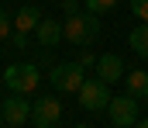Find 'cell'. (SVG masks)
I'll return each mask as SVG.
<instances>
[{
    "mask_svg": "<svg viewBox=\"0 0 148 128\" xmlns=\"http://www.w3.org/2000/svg\"><path fill=\"white\" fill-rule=\"evenodd\" d=\"M62 35H66L69 45H90V42H97V38H100V14H93V10L66 14Z\"/></svg>",
    "mask_w": 148,
    "mask_h": 128,
    "instance_id": "cell-1",
    "label": "cell"
},
{
    "mask_svg": "<svg viewBox=\"0 0 148 128\" xmlns=\"http://www.w3.org/2000/svg\"><path fill=\"white\" fill-rule=\"evenodd\" d=\"M3 83H7L10 93L28 97V93H35V90H38L41 73H38L35 62H14V66H7V69H3Z\"/></svg>",
    "mask_w": 148,
    "mask_h": 128,
    "instance_id": "cell-2",
    "label": "cell"
},
{
    "mask_svg": "<svg viewBox=\"0 0 148 128\" xmlns=\"http://www.w3.org/2000/svg\"><path fill=\"white\" fill-rule=\"evenodd\" d=\"M48 80H52V86H55V93H79V86L86 83V66H83L79 59L59 62Z\"/></svg>",
    "mask_w": 148,
    "mask_h": 128,
    "instance_id": "cell-3",
    "label": "cell"
},
{
    "mask_svg": "<svg viewBox=\"0 0 148 128\" xmlns=\"http://www.w3.org/2000/svg\"><path fill=\"white\" fill-rule=\"evenodd\" d=\"M110 100H114L110 83L100 80V76H93V80H86V83L79 86V104H83L86 111H93V114H97V111H107Z\"/></svg>",
    "mask_w": 148,
    "mask_h": 128,
    "instance_id": "cell-4",
    "label": "cell"
},
{
    "mask_svg": "<svg viewBox=\"0 0 148 128\" xmlns=\"http://www.w3.org/2000/svg\"><path fill=\"white\" fill-rule=\"evenodd\" d=\"M31 121L38 128H59V121H62V100L55 93L38 97L35 104H31Z\"/></svg>",
    "mask_w": 148,
    "mask_h": 128,
    "instance_id": "cell-5",
    "label": "cell"
},
{
    "mask_svg": "<svg viewBox=\"0 0 148 128\" xmlns=\"http://www.w3.org/2000/svg\"><path fill=\"white\" fill-rule=\"evenodd\" d=\"M138 104L141 100H134L131 93H117L110 100V107H107L110 125L114 128H134V121H138Z\"/></svg>",
    "mask_w": 148,
    "mask_h": 128,
    "instance_id": "cell-6",
    "label": "cell"
},
{
    "mask_svg": "<svg viewBox=\"0 0 148 128\" xmlns=\"http://www.w3.org/2000/svg\"><path fill=\"white\" fill-rule=\"evenodd\" d=\"M0 111H3V125L7 128H21V125L31 121V104H28V97H21V93L7 97Z\"/></svg>",
    "mask_w": 148,
    "mask_h": 128,
    "instance_id": "cell-7",
    "label": "cell"
},
{
    "mask_svg": "<svg viewBox=\"0 0 148 128\" xmlns=\"http://www.w3.org/2000/svg\"><path fill=\"white\" fill-rule=\"evenodd\" d=\"M35 35H38V45H45V48L66 42V35H62V21H55V17H41V24L35 28Z\"/></svg>",
    "mask_w": 148,
    "mask_h": 128,
    "instance_id": "cell-8",
    "label": "cell"
},
{
    "mask_svg": "<svg viewBox=\"0 0 148 128\" xmlns=\"http://www.w3.org/2000/svg\"><path fill=\"white\" fill-rule=\"evenodd\" d=\"M93 73L100 76V80H107V83H117L121 76H124V62H121V55H100L97 59V66H93Z\"/></svg>",
    "mask_w": 148,
    "mask_h": 128,
    "instance_id": "cell-9",
    "label": "cell"
},
{
    "mask_svg": "<svg viewBox=\"0 0 148 128\" xmlns=\"http://www.w3.org/2000/svg\"><path fill=\"white\" fill-rule=\"evenodd\" d=\"M124 93H131L134 100H148V73L145 69L124 73Z\"/></svg>",
    "mask_w": 148,
    "mask_h": 128,
    "instance_id": "cell-10",
    "label": "cell"
},
{
    "mask_svg": "<svg viewBox=\"0 0 148 128\" xmlns=\"http://www.w3.org/2000/svg\"><path fill=\"white\" fill-rule=\"evenodd\" d=\"M38 24H41V14H38L35 3H24L17 10V17H14V31H24V35H31Z\"/></svg>",
    "mask_w": 148,
    "mask_h": 128,
    "instance_id": "cell-11",
    "label": "cell"
},
{
    "mask_svg": "<svg viewBox=\"0 0 148 128\" xmlns=\"http://www.w3.org/2000/svg\"><path fill=\"white\" fill-rule=\"evenodd\" d=\"M127 45H131V48H134L141 59H148V21H141V24H138V28L127 35Z\"/></svg>",
    "mask_w": 148,
    "mask_h": 128,
    "instance_id": "cell-12",
    "label": "cell"
},
{
    "mask_svg": "<svg viewBox=\"0 0 148 128\" xmlns=\"http://www.w3.org/2000/svg\"><path fill=\"white\" fill-rule=\"evenodd\" d=\"M83 7L93 14H110V10H117V0H83Z\"/></svg>",
    "mask_w": 148,
    "mask_h": 128,
    "instance_id": "cell-13",
    "label": "cell"
},
{
    "mask_svg": "<svg viewBox=\"0 0 148 128\" xmlns=\"http://www.w3.org/2000/svg\"><path fill=\"white\" fill-rule=\"evenodd\" d=\"M127 3H131V14L138 21H148V0H127Z\"/></svg>",
    "mask_w": 148,
    "mask_h": 128,
    "instance_id": "cell-14",
    "label": "cell"
},
{
    "mask_svg": "<svg viewBox=\"0 0 148 128\" xmlns=\"http://www.w3.org/2000/svg\"><path fill=\"white\" fill-rule=\"evenodd\" d=\"M3 38H10V17L0 10V42H3Z\"/></svg>",
    "mask_w": 148,
    "mask_h": 128,
    "instance_id": "cell-15",
    "label": "cell"
},
{
    "mask_svg": "<svg viewBox=\"0 0 148 128\" xmlns=\"http://www.w3.org/2000/svg\"><path fill=\"white\" fill-rule=\"evenodd\" d=\"M97 59H100V55H93V52H83V55H79V62H83L86 69H90V66H97Z\"/></svg>",
    "mask_w": 148,
    "mask_h": 128,
    "instance_id": "cell-16",
    "label": "cell"
},
{
    "mask_svg": "<svg viewBox=\"0 0 148 128\" xmlns=\"http://www.w3.org/2000/svg\"><path fill=\"white\" fill-rule=\"evenodd\" d=\"M14 48H28V35L24 31H14Z\"/></svg>",
    "mask_w": 148,
    "mask_h": 128,
    "instance_id": "cell-17",
    "label": "cell"
},
{
    "mask_svg": "<svg viewBox=\"0 0 148 128\" xmlns=\"http://www.w3.org/2000/svg\"><path fill=\"white\" fill-rule=\"evenodd\" d=\"M62 10H66V14H79V3H76V0H62Z\"/></svg>",
    "mask_w": 148,
    "mask_h": 128,
    "instance_id": "cell-18",
    "label": "cell"
},
{
    "mask_svg": "<svg viewBox=\"0 0 148 128\" xmlns=\"http://www.w3.org/2000/svg\"><path fill=\"white\" fill-rule=\"evenodd\" d=\"M134 128H148V118H138V121H134Z\"/></svg>",
    "mask_w": 148,
    "mask_h": 128,
    "instance_id": "cell-19",
    "label": "cell"
},
{
    "mask_svg": "<svg viewBox=\"0 0 148 128\" xmlns=\"http://www.w3.org/2000/svg\"><path fill=\"white\" fill-rule=\"evenodd\" d=\"M0 128H7V125H3V111H0Z\"/></svg>",
    "mask_w": 148,
    "mask_h": 128,
    "instance_id": "cell-20",
    "label": "cell"
},
{
    "mask_svg": "<svg viewBox=\"0 0 148 128\" xmlns=\"http://www.w3.org/2000/svg\"><path fill=\"white\" fill-rule=\"evenodd\" d=\"M76 128H90V125H76Z\"/></svg>",
    "mask_w": 148,
    "mask_h": 128,
    "instance_id": "cell-21",
    "label": "cell"
},
{
    "mask_svg": "<svg viewBox=\"0 0 148 128\" xmlns=\"http://www.w3.org/2000/svg\"><path fill=\"white\" fill-rule=\"evenodd\" d=\"M110 128H114V125H110Z\"/></svg>",
    "mask_w": 148,
    "mask_h": 128,
    "instance_id": "cell-22",
    "label": "cell"
}]
</instances>
